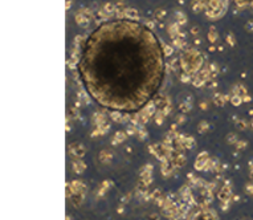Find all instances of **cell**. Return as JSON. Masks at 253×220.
I'll return each instance as SVG.
<instances>
[{"instance_id": "cell-1", "label": "cell", "mask_w": 253, "mask_h": 220, "mask_svg": "<svg viewBox=\"0 0 253 220\" xmlns=\"http://www.w3.org/2000/svg\"><path fill=\"white\" fill-rule=\"evenodd\" d=\"M89 97L116 113H135L159 91L166 74L158 36L133 19L107 20L84 41L77 64Z\"/></svg>"}]
</instances>
